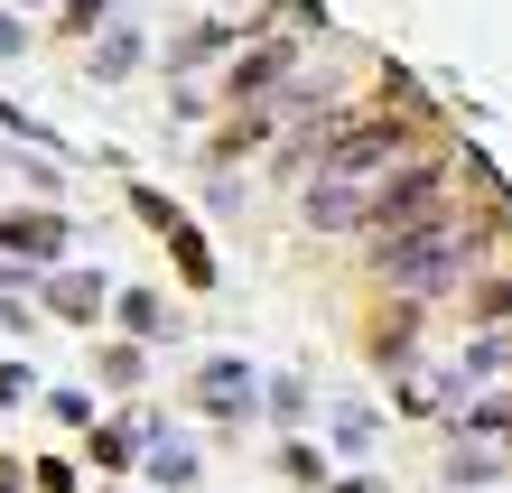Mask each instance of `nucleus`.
Segmentation results:
<instances>
[{"label": "nucleus", "mask_w": 512, "mask_h": 493, "mask_svg": "<svg viewBox=\"0 0 512 493\" xmlns=\"http://www.w3.org/2000/svg\"><path fill=\"white\" fill-rule=\"evenodd\" d=\"M485 233H494V224H475V214H429V224H410V233L373 242V280H382V289H401L410 307H419V298H447V289H466V280H475V261H485Z\"/></svg>", "instance_id": "obj_1"}, {"label": "nucleus", "mask_w": 512, "mask_h": 493, "mask_svg": "<svg viewBox=\"0 0 512 493\" xmlns=\"http://www.w3.org/2000/svg\"><path fill=\"white\" fill-rule=\"evenodd\" d=\"M429 214H447V159H410L401 168H382V187H373V224L364 242H391V233H410V224H429Z\"/></svg>", "instance_id": "obj_2"}, {"label": "nucleus", "mask_w": 512, "mask_h": 493, "mask_svg": "<svg viewBox=\"0 0 512 493\" xmlns=\"http://www.w3.org/2000/svg\"><path fill=\"white\" fill-rule=\"evenodd\" d=\"M410 159V121H336L317 149V177H382V168H401Z\"/></svg>", "instance_id": "obj_3"}, {"label": "nucleus", "mask_w": 512, "mask_h": 493, "mask_svg": "<svg viewBox=\"0 0 512 493\" xmlns=\"http://www.w3.org/2000/svg\"><path fill=\"white\" fill-rule=\"evenodd\" d=\"M373 187H382V177H308L298 224H308V233H364L373 224Z\"/></svg>", "instance_id": "obj_4"}, {"label": "nucleus", "mask_w": 512, "mask_h": 493, "mask_svg": "<svg viewBox=\"0 0 512 493\" xmlns=\"http://www.w3.org/2000/svg\"><path fill=\"white\" fill-rule=\"evenodd\" d=\"M289 75H298V47H289V38H261V47L233 56V103H270Z\"/></svg>", "instance_id": "obj_5"}, {"label": "nucleus", "mask_w": 512, "mask_h": 493, "mask_svg": "<svg viewBox=\"0 0 512 493\" xmlns=\"http://www.w3.org/2000/svg\"><path fill=\"white\" fill-rule=\"evenodd\" d=\"M252 400H261V373H252L243 354H215V363L196 373V410H215V419H243Z\"/></svg>", "instance_id": "obj_6"}, {"label": "nucleus", "mask_w": 512, "mask_h": 493, "mask_svg": "<svg viewBox=\"0 0 512 493\" xmlns=\"http://www.w3.org/2000/svg\"><path fill=\"white\" fill-rule=\"evenodd\" d=\"M0 252H10L19 270H56V252H66V224H56V214H10V224H0Z\"/></svg>", "instance_id": "obj_7"}, {"label": "nucleus", "mask_w": 512, "mask_h": 493, "mask_svg": "<svg viewBox=\"0 0 512 493\" xmlns=\"http://www.w3.org/2000/svg\"><path fill=\"white\" fill-rule=\"evenodd\" d=\"M38 289H47V307H56V317H75V326H94V307L112 298V289H103V270H47Z\"/></svg>", "instance_id": "obj_8"}, {"label": "nucleus", "mask_w": 512, "mask_h": 493, "mask_svg": "<svg viewBox=\"0 0 512 493\" xmlns=\"http://www.w3.org/2000/svg\"><path fill=\"white\" fill-rule=\"evenodd\" d=\"M140 66V38H131V28H103V47H94V84H122Z\"/></svg>", "instance_id": "obj_9"}, {"label": "nucleus", "mask_w": 512, "mask_h": 493, "mask_svg": "<svg viewBox=\"0 0 512 493\" xmlns=\"http://www.w3.org/2000/svg\"><path fill=\"white\" fill-rule=\"evenodd\" d=\"M149 475H159V484H187L196 475V447L187 438H149Z\"/></svg>", "instance_id": "obj_10"}, {"label": "nucleus", "mask_w": 512, "mask_h": 493, "mask_svg": "<svg viewBox=\"0 0 512 493\" xmlns=\"http://www.w3.org/2000/svg\"><path fill=\"white\" fill-rule=\"evenodd\" d=\"M261 400H270V419H289V428L308 419V382H289V373H280V382H261Z\"/></svg>", "instance_id": "obj_11"}, {"label": "nucleus", "mask_w": 512, "mask_h": 493, "mask_svg": "<svg viewBox=\"0 0 512 493\" xmlns=\"http://www.w3.org/2000/svg\"><path fill=\"white\" fill-rule=\"evenodd\" d=\"M122 326H131V335H159V326H168V307L149 298V289H122Z\"/></svg>", "instance_id": "obj_12"}, {"label": "nucleus", "mask_w": 512, "mask_h": 493, "mask_svg": "<svg viewBox=\"0 0 512 493\" xmlns=\"http://www.w3.org/2000/svg\"><path fill=\"white\" fill-rule=\"evenodd\" d=\"M215 47H224V28H187V38H177V56H168V66L187 75V66H205V56H215Z\"/></svg>", "instance_id": "obj_13"}, {"label": "nucleus", "mask_w": 512, "mask_h": 493, "mask_svg": "<svg viewBox=\"0 0 512 493\" xmlns=\"http://www.w3.org/2000/svg\"><path fill=\"white\" fill-rule=\"evenodd\" d=\"M447 484H494V456L485 447H457V456H447Z\"/></svg>", "instance_id": "obj_14"}, {"label": "nucleus", "mask_w": 512, "mask_h": 493, "mask_svg": "<svg viewBox=\"0 0 512 493\" xmlns=\"http://www.w3.org/2000/svg\"><path fill=\"white\" fill-rule=\"evenodd\" d=\"M336 447H373V410H354V400H345V410H336Z\"/></svg>", "instance_id": "obj_15"}, {"label": "nucleus", "mask_w": 512, "mask_h": 493, "mask_svg": "<svg viewBox=\"0 0 512 493\" xmlns=\"http://www.w3.org/2000/svg\"><path fill=\"white\" fill-rule=\"evenodd\" d=\"M168 233H177V224H168ZM177 261H187V280H196V289L215 280V261H205V242H196V233H177Z\"/></svg>", "instance_id": "obj_16"}, {"label": "nucleus", "mask_w": 512, "mask_h": 493, "mask_svg": "<svg viewBox=\"0 0 512 493\" xmlns=\"http://www.w3.org/2000/svg\"><path fill=\"white\" fill-rule=\"evenodd\" d=\"M47 410H56V419H66V428H94V400H84V391H56V400H47Z\"/></svg>", "instance_id": "obj_17"}, {"label": "nucleus", "mask_w": 512, "mask_h": 493, "mask_svg": "<svg viewBox=\"0 0 512 493\" xmlns=\"http://www.w3.org/2000/svg\"><path fill=\"white\" fill-rule=\"evenodd\" d=\"M466 428H512V400H475V410H466Z\"/></svg>", "instance_id": "obj_18"}, {"label": "nucleus", "mask_w": 512, "mask_h": 493, "mask_svg": "<svg viewBox=\"0 0 512 493\" xmlns=\"http://www.w3.org/2000/svg\"><path fill=\"white\" fill-rule=\"evenodd\" d=\"M28 38H19V10H0V56H19Z\"/></svg>", "instance_id": "obj_19"}]
</instances>
